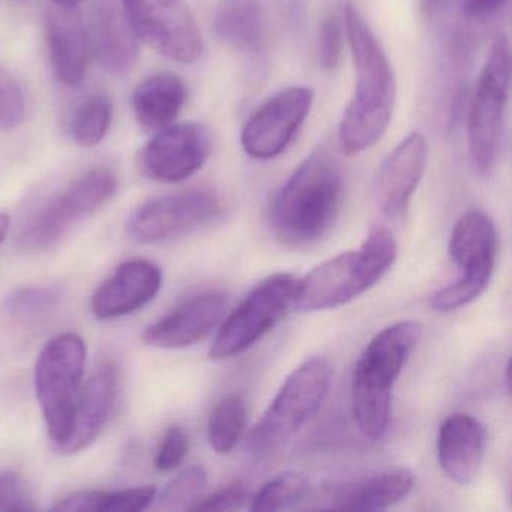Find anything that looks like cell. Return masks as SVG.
I'll use <instances>...</instances> for the list:
<instances>
[{
	"label": "cell",
	"mask_w": 512,
	"mask_h": 512,
	"mask_svg": "<svg viewBox=\"0 0 512 512\" xmlns=\"http://www.w3.org/2000/svg\"><path fill=\"white\" fill-rule=\"evenodd\" d=\"M344 32L355 67V92L338 124V143L347 155L373 148L391 124L397 80L391 61L355 4L343 10Z\"/></svg>",
	"instance_id": "cell-1"
},
{
	"label": "cell",
	"mask_w": 512,
	"mask_h": 512,
	"mask_svg": "<svg viewBox=\"0 0 512 512\" xmlns=\"http://www.w3.org/2000/svg\"><path fill=\"white\" fill-rule=\"evenodd\" d=\"M344 191L337 158L328 149L308 155L272 200L269 223L275 238L290 248L322 241L340 217Z\"/></svg>",
	"instance_id": "cell-2"
},
{
	"label": "cell",
	"mask_w": 512,
	"mask_h": 512,
	"mask_svg": "<svg viewBox=\"0 0 512 512\" xmlns=\"http://www.w3.org/2000/svg\"><path fill=\"white\" fill-rule=\"evenodd\" d=\"M421 335V323L401 320L377 332L362 350L353 370L350 403L365 439H382L388 431L395 382Z\"/></svg>",
	"instance_id": "cell-3"
},
{
	"label": "cell",
	"mask_w": 512,
	"mask_h": 512,
	"mask_svg": "<svg viewBox=\"0 0 512 512\" xmlns=\"http://www.w3.org/2000/svg\"><path fill=\"white\" fill-rule=\"evenodd\" d=\"M397 259V241L385 226L371 227L358 250L346 251L298 280L293 308L323 311L343 307L376 286Z\"/></svg>",
	"instance_id": "cell-4"
},
{
	"label": "cell",
	"mask_w": 512,
	"mask_h": 512,
	"mask_svg": "<svg viewBox=\"0 0 512 512\" xmlns=\"http://www.w3.org/2000/svg\"><path fill=\"white\" fill-rule=\"evenodd\" d=\"M511 83V46L505 34L491 43L470 100L467 118V146L470 163L478 175L488 176L496 169L502 148L506 106Z\"/></svg>",
	"instance_id": "cell-5"
},
{
	"label": "cell",
	"mask_w": 512,
	"mask_h": 512,
	"mask_svg": "<svg viewBox=\"0 0 512 512\" xmlns=\"http://www.w3.org/2000/svg\"><path fill=\"white\" fill-rule=\"evenodd\" d=\"M331 365L311 358L292 371L247 437V448L268 455L289 442L322 406L331 386Z\"/></svg>",
	"instance_id": "cell-6"
},
{
	"label": "cell",
	"mask_w": 512,
	"mask_h": 512,
	"mask_svg": "<svg viewBox=\"0 0 512 512\" xmlns=\"http://www.w3.org/2000/svg\"><path fill=\"white\" fill-rule=\"evenodd\" d=\"M448 251L458 275L452 283L431 296V308L437 313L460 310L487 290L497 256V232L493 220L482 211L461 215L452 229Z\"/></svg>",
	"instance_id": "cell-7"
},
{
	"label": "cell",
	"mask_w": 512,
	"mask_h": 512,
	"mask_svg": "<svg viewBox=\"0 0 512 512\" xmlns=\"http://www.w3.org/2000/svg\"><path fill=\"white\" fill-rule=\"evenodd\" d=\"M86 353L85 341L79 335L61 334L43 347L35 365V392L56 448L70 437Z\"/></svg>",
	"instance_id": "cell-8"
},
{
	"label": "cell",
	"mask_w": 512,
	"mask_h": 512,
	"mask_svg": "<svg viewBox=\"0 0 512 512\" xmlns=\"http://www.w3.org/2000/svg\"><path fill=\"white\" fill-rule=\"evenodd\" d=\"M298 278L274 274L260 281L224 319L209 358L226 361L247 352L262 340L293 308Z\"/></svg>",
	"instance_id": "cell-9"
},
{
	"label": "cell",
	"mask_w": 512,
	"mask_h": 512,
	"mask_svg": "<svg viewBox=\"0 0 512 512\" xmlns=\"http://www.w3.org/2000/svg\"><path fill=\"white\" fill-rule=\"evenodd\" d=\"M118 190V178L109 169H92L56 194L20 235V245L46 250L58 244L74 224L103 208Z\"/></svg>",
	"instance_id": "cell-10"
},
{
	"label": "cell",
	"mask_w": 512,
	"mask_h": 512,
	"mask_svg": "<svg viewBox=\"0 0 512 512\" xmlns=\"http://www.w3.org/2000/svg\"><path fill=\"white\" fill-rule=\"evenodd\" d=\"M223 212V199L214 190L179 191L140 205L128 220L127 232L140 244H160L215 223Z\"/></svg>",
	"instance_id": "cell-11"
},
{
	"label": "cell",
	"mask_w": 512,
	"mask_h": 512,
	"mask_svg": "<svg viewBox=\"0 0 512 512\" xmlns=\"http://www.w3.org/2000/svg\"><path fill=\"white\" fill-rule=\"evenodd\" d=\"M121 2L139 40L179 64L199 61L203 38L185 0Z\"/></svg>",
	"instance_id": "cell-12"
},
{
	"label": "cell",
	"mask_w": 512,
	"mask_h": 512,
	"mask_svg": "<svg viewBox=\"0 0 512 512\" xmlns=\"http://www.w3.org/2000/svg\"><path fill=\"white\" fill-rule=\"evenodd\" d=\"M314 91L292 86L269 98L242 128L241 145L254 160H274L283 154L310 115Z\"/></svg>",
	"instance_id": "cell-13"
},
{
	"label": "cell",
	"mask_w": 512,
	"mask_h": 512,
	"mask_svg": "<svg viewBox=\"0 0 512 512\" xmlns=\"http://www.w3.org/2000/svg\"><path fill=\"white\" fill-rule=\"evenodd\" d=\"M211 148V133L205 125L173 124L146 143L139 154V169L152 181L178 184L202 169Z\"/></svg>",
	"instance_id": "cell-14"
},
{
	"label": "cell",
	"mask_w": 512,
	"mask_h": 512,
	"mask_svg": "<svg viewBox=\"0 0 512 512\" xmlns=\"http://www.w3.org/2000/svg\"><path fill=\"white\" fill-rule=\"evenodd\" d=\"M427 155L424 136L412 133L383 160L373 190L374 202L383 217L391 221L403 220L424 178Z\"/></svg>",
	"instance_id": "cell-15"
},
{
	"label": "cell",
	"mask_w": 512,
	"mask_h": 512,
	"mask_svg": "<svg viewBox=\"0 0 512 512\" xmlns=\"http://www.w3.org/2000/svg\"><path fill=\"white\" fill-rule=\"evenodd\" d=\"M226 293L206 292L188 299L143 332V341L158 349H185L205 340L223 320Z\"/></svg>",
	"instance_id": "cell-16"
},
{
	"label": "cell",
	"mask_w": 512,
	"mask_h": 512,
	"mask_svg": "<svg viewBox=\"0 0 512 512\" xmlns=\"http://www.w3.org/2000/svg\"><path fill=\"white\" fill-rule=\"evenodd\" d=\"M89 25V37L98 64L112 76H127L139 59V37L121 0H92Z\"/></svg>",
	"instance_id": "cell-17"
},
{
	"label": "cell",
	"mask_w": 512,
	"mask_h": 512,
	"mask_svg": "<svg viewBox=\"0 0 512 512\" xmlns=\"http://www.w3.org/2000/svg\"><path fill=\"white\" fill-rule=\"evenodd\" d=\"M163 286V274L148 260L125 262L104 281L92 296V313L97 319L110 320L142 310Z\"/></svg>",
	"instance_id": "cell-18"
},
{
	"label": "cell",
	"mask_w": 512,
	"mask_h": 512,
	"mask_svg": "<svg viewBox=\"0 0 512 512\" xmlns=\"http://www.w3.org/2000/svg\"><path fill=\"white\" fill-rule=\"evenodd\" d=\"M116 394L118 368L113 362H101L80 389L70 437L58 448L62 454H76L95 442L109 421Z\"/></svg>",
	"instance_id": "cell-19"
},
{
	"label": "cell",
	"mask_w": 512,
	"mask_h": 512,
	"mask_svg": "<svg viewBox=\"0 0 512 512\" xmlns=\"http://www.w3.org/2000/svg\"><path fill=\"white\" fill-rule=\"evenodd\" d=\"M484 427L466 413L448 416L437 436V458L443 473L460 485L472 484L484 461Z\"/></svg>",
	"instance_id": "cell-20"
},
{
	"label": "cell",
	"mask_w": 512,
	"mask_h": 512,
	"mask_svg": "<svg viewBox=\"0 0 512 512\" xmlns=\"http://www.w3.org/2000/svg\"><path fill=\"white\" fill-rule=\"evenodd\" d=\"M46 35L56 76L68 86H79L88 67V31L77 7L53 2L46 11Z\"/></svg>",
	"instance_id": "cell-21"
},
{
	"label": "cell",
	"mask_w": 512,
	"mask_h": 512,
	"mask_svg": "<svg viewBox=\"0 0 512 512\" xmlns=\"http://www.w3.org/2000/svg\"><path fill=\"white\" fill-rule=\"evenodd\" d=\"M415 479L407 469H392L353 481L338 482L328 488V500L334 509L380 511L409 496Z\"/></svg>",
	"instance_id": "cell-22"
},
{
	"label": "cell",
	"mask_w": 512,
	"mask_h": 512,
	"mask_svg": "<svg viewBox=\"0 0 512 512\" xmlns=\"http://www.w3.org/2000/svg\"><path fill=\"white\" fill-rule=\"evenodd\" d=\"M214 28L221 41L244 55H259L268 46L269 19L262 0H223Z\"/></svg>",
	"instance_id": "cell-23"
},
{
	"label": "cell",
	"mask_w": 512,
	"mask_h": 512,
	"mask_svg": "<svg viewBox=\"0 0 512 512\" xmlns=\"http://www.w3.org/2000/svg\"><path fill=\"white\" fill-rule=\"evenodd\" d=\"M187 101V86L173 73H157L143 80L133 94L137 122L149 131L175 124Z\"/></svg>",
	"instance_id": "cell-24"
},
{
	"label": "cell",
	"mask_w": 512,
	"mask_h": 512,
	"mask_svg": "<svg viewBox=\"0 0 512 512\" xmlns=\"http://www.w3.org/2000/svg\"><path fill=\"white\" fill-rule=\"evenodd\" d=\"M247 407L241 395H227L212 409L208 419V440L217 454H229L244 436Z\"/></svg>",
	"instance_id": "cell-25"
},
{
	"label": "cell",
	"mask_w": 512,
	"mask_h": 512,
	"mask_svg": "<svg viewBox=\"0 0 512 512\" xmlns=\"http://www.w3.org/2000/svg\"><path fill=\"white\" fill-rule=\"evenodd\" d=\"M113 104L106 95H94L83 101L71 119V134L83 148H92L106 137L112 124Z\"/></svg>",
	"instance_id": "cell-26"
},
{
	"label": "cell",
	"mask_w": 512,
	"mask_h": 512,
	"mask_svg": "<svg viewBox=\"0 0 512 512\" xmlns=\"http://www.w3.org/2000/svg\"><path fill=\"white\" fill-rule=\"evenodd\" d=\"M308 491L302 473L284 472L262 485L251 499V511H280L298 503Z\"/></svg>",
	"instance_id": "cell-27"
},
{
	"label": "cell",
	"mask_w": 512,
	"mask_h": 512,
	"mask_svg": "<svg viewBox=\"0 0 512 512\" xmlns=\"http://www.w3.org/2000/svg\"><path fill=\"white\" fill-rule=\"evenodd\" d=\"M208 475L200 466L188 467L167 484L158 496L161 511H191L202 499Z\"/></svg>",
	"instance_id": "cell-28"
},
{
	"label": "cell",
	"mask_w": 512,
	"mask_h": 512,
	"mask_svg": "<svg viewBox=\"0 0 512 512\" xmlns=\"http://www.w3.org/2000/svg\"><path fill=\"white\" fill-rule=\"evenodd\" d=\"M61 292L55 287H25L8 298L7 310L16 317L37 316L55 307Z\"/></svg>",
	"instance_id": "cell-29"
},
{
	"label": "cell",
	"mask_w": 512,
	"mask_h": 512,
	"mask_svg": "<svg viewBox=\"0 0 512 512\" xmlns=\"http://www.w3.org/2000/svg\"><path fill=\"white\" fill-rule=\"evenodd\" d=\"M344 20L338 13H331L320 26L317 38V59L325 70H335L340 64L343 50Z\"/></svg>",
	"instance_id": "cell-30"
},
{
	"label": "cell",
	"mask_w": 512,
	"mask_h": 512,
	"mask_svg": "<svg viewBox=\"0 0 512 512\" xmlns=\"http://www.w3.org/2000/svg\"><path fill=\"white\" fill-rule=\"evenodd\" d=\"M25 97L19 83L0 67V130H13L25 116Z\"/></svg>",
	"instance_id": "cell-31"
},
{
	"label": "cell",
	"mask_w": 512,
	"mask_h": 512,
	"mask_svg": "<svg viewBox=\"0 0 512 512\" xmlns=\"http://www.w3.org/2000/svg\"><path fill=\"white\" fill-rule=\"evenodd\" d=\"M157 499L155 487L128 488L115 493H100L98 511L100 512H137L148 508Z\"/></svg>",
	"instance_id": "cell-32"
},
{
	"label": "cell",
	"mask_w": 512,
	"mask_h": 512,
	"mask_svg": "<svg viewBox=\"0 0 512 512\" xmlns=\"http://www.w3.org/2000/svg\"><path fill=\"white\" fill-rule=\"evenodd\" d=\"M190 449V437L181 427H170L158 449L155 467L158 472L169 473L184 463Z\"/></svg>",
	"instance_id": "cell-33"
},
{
	"label": "cell",
	"mask_w": 512,
	"mask_h": 512,
	"mask_svg": "<svg viewBox=\"0 0 512 512\" xmlns=\"http://www.w3.org/2000/svg\"><path fill=\"white\" fill-rule=\"evenodd\" d=\"M34 508L31 490L19 475H0V511H26Z\"/></svg>",
	"instance_id": "cell-34"
},
{
	"label": "cell",
	"mask_w": 512,
	"mask_h": 512,
	"mask_svg": "<svg viewBox=\"0 0 512 512\" xmlns=\"http://www.w3.org/2000/svg\"><path fill=\"white\" fill-rule=\"evenodd\" d=\"M247 502V490L244 485L235 482L212 493L211 496L200 499L193 511H233L241 508Z\"/></svg>",
	"instance_id": "cell-35"
},
{
	"label": "cell",
	"mask_w": 512,
	"mask_h": 512,
	"mask_svg": "<svg viewBox=\"0 0 512 512\" xmlns=\"http://www.w3.org/2000/svg\"><path fill=\"white\" fill-rule=\"evenodd\" d=\"M509 0H460V14L466 22L484 23L499 16Z\"/></svg>",
	"instance_id": "cell-36"
},
{
	"label": "cell",
	"mask_w": 512,
	"mask_h": 512,
	"mask_svg": "<svg viewBox=\"0 0 512 512\" xmlns=\"http://www.w3.org/2000/svg\"><path fill=\"white\" fill-rule=\"evenodd\" d=\"M446 0H419V7L425 16H433L437 11L442 10Z\"/></svg>",
	"instance_id": "cell-37"
},
{
	"label": "cell",
	"mask_w": 512,
	"mask_h": 512,
	"mask_svg": "<svg viewBox=\"0 0 512 512\" xmlns=\"http://www.w3.org/2000/svg\"><path fill=\"white\" fill-rule=\"evenodd\" d=\"M8 232H10V217L0 214V244L5 241Z\"/></svg>",
	"instance_id": "cell-38"
},
{
	"label": "cell",
	"mask_w": 512,
	"mask_h": 512,
	"mask_svg": "<svg viewBox=\"0 0 512 512\" xmlns=\"http://www.w3.org/2000/svg\"><path fill=\"white\" fill-rule=\"evenodd\" d=\"M55 4L64 5V7H77L82 0H53Z\"/></svg>",
	"instance_id": "cell-39"
}]
</instances>
